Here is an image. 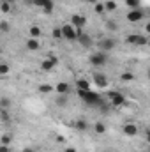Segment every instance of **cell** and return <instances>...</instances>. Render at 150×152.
Returning <instances> with one entry per match:
<instances>
[{"instance_id": "4", "label": "cell", "mask_w": 150, "mask_h": 152, "mask_svg": "<svg viewBox=\"0 0 150 152\" xmlns=\"http://www.w3.org/2000/svg\"><path fill=\"white\" fill-rule=\"evenodd\" d=\"M62 28V34H64V39L67 41H78V36H79V30L76 28L73 23H66L60 27Z\"/></svg>"}, {"instance_id": "6", "label": "cell", "mask_w": 150, "mask_h": 152, "mask_svg": "<svg viewBox=\"0 0 150 152\" xmlns=\"http://www.w3.org/2000/svg\"><path fill=\"white\" fill-rule=\"evenodd\" d=\"M30 4H34L36 7H41L44 12H53V9H55V4H53V0H28Z\"/></svg>"}, {"instance_id": "18", "label": "cell", "mask_w": 150, "mask_h": 152, "mask_svg": "<svg viewBox=\"0 0 150 152\" xmlns=\"http://www.w3.org/2000/svg\"><path fill=\"white\" fill-rule=\"evenodd\" d=\"M41 36H42V30H41V27H37V25H34V27H30V28H28V37L39 39Z\"/></svg>"}, {"instance_id": "13", "label": "cell", "mask_w": 150, "mask_h": 152, "mask_svg": "<svg viewBox=\"0 0 150 152\" xmlns=\"http://www.w3.org/2000/svg\"><path fill=\"white\" fill-rule=\"evenodd\" d=\"M78 41L83 48H92V37L88 34H85L83 30H79V36H78Z\"/></svg>"}, {"instance_id": "24", "label": "cell", "mask_w": 150, "mask_h": 152, "mask_svg": "<svg viewBox=\"0 0 150 152\" xmlns=\"http://www.w3.org/2000/svg\"><path fill=\"white\" fill-rule=\"evenodd\" d=\"M104 5H106V11H108V12H111V11L117 9V2H115V0H108V2H104Z\"/></svg>"}, {"instance_id": "36", "label": "cell", "mask_w": 150, "mask_h": 152, "mask_svg": "<svg viewBox=\"0 0 150 152\" xmlns=\"http://www.w3.org/2000/svg\"><path fill=\"white\" fill-rule=\"evenodd\" d=\"M145 32H147V34L150 36V21L147 23V25H145Z\"/></svg>"}, {"instance_id": "8", "label": "cell", "mask_w": 150, "mask_h": 152, "mask_svg": "<svg viewBox=\"0 0 150 152\" xmlns=\"http://www.w3.org/2000/svg\"><path fill=\"white\" fill-rule=\"evenodd\" d=\"M145 18V12L141 11V9H131L129 12H127V21H131V23H138V21H141Z\"/></svg>"}, {"instance_id": "1", "label": "cell", "mask_w": 150, "mask_h": 152, "mask_svg": "<svg viewBox=\"0 0 150 152\" xmlns=\"http://www.w3.org/2000/svg\"><path fill=\"white\" fill-rule=\"evenodd\" d=\"M78 97L87 104V106H101L104 101H103V97L97 94V92H94V90H78Z\"/></svg>"}, {"instance_id": "22", "label": "cell", "mask_w": 150, "mask_h": 152, "mask_svg": "<svg viewBox=\"0 0 150 152\" xmlns=\"http://www.w3.org/2000/svg\"><path fill=\"white\" fill-rule=\"evenodd\" d=\"M51 36L55 39H64V34H62V28H60V27L53 28V30H51Z\"/></svg>"}, {"instance_id": "26", "label": "cell", "mask_w": 150, "mask_h": 152, "mask_svg": "<svg viewBox=\"0 0 150 152\" xmlns=\"http://www.w3.org/2000/svg\"><path fill=\"white\" fill-rule=\"evenodd\" d=\"M0 117H2V122H4V124H7V122H9V113H7V110H5V108H2Z\"/></svg>"}, {"instance_id": "35", "label": "cell", "mask_w": 150, "mask_h": 152, "mask_svg": "<svg viewBox=\"0 0 150 152\" xmlns=\"http://www.w3.org/2000/svg\"><path fill=\"white\" fill-rule=\"evenodd\" d=\"M64 152H78V151H76L74 147H66V151Z\"/></svg>"}, {"instance_id": "21", "label": "cell", "mask_w": 150, "mask_h": 152, "mask_svg": "<svg viewBox=\"0 0 150 152\" xmlns=\"http://www.w3.org/2000/svg\"><path fill=\"white\" fill-rule=\"evenodd\" d=\"M51 90H55V88H53L51 85H48V83H42V85L39 87V92H41V94H50Z\"/></svg>"}, {"instance_id": "30", "label": "cell", "mask_w": 150, "mask_h": 152, "mask_svg": "<svg viewBox=\"0 0 150 152\" xmlns=\"http://www.w3.org/2000/svg\"><path fill=\"white\" fill-rule=\"evenodd\" d=\"M9 104H11V101H9L7 97H2V99H0V106H2V108H5V110H7V108H9Z\"/></svg>"}, {"instance_id": "33", "label": "cell", "mask_w": 150, "mask_h": 152, "mask_svg": "<svg viewBox=\"0 0 150 152\" xmlns=\"http://www.w3.org/2000/svg\"><path fill=\"white\" fill-rule=\"evenodd\" d=\"M0 152H11L9 145H0Z\"/></svg>"}, {"instance_id": "31", "label": "cell", "mask_w": 150, "mask_h": 152, "mask_svg": "<svg viewBox=\"0 0 150 152\" xmlns=\"http://www.w3.org/2000/svg\"><path fill=\"white\" fill-rule=\"evenodd\" d=\"M9 142H11V136H9V134H2L0 145H9Z\"/></svg>"}, {"instance_id": "3", "label": "cell", "mask_w": 150, "mask_h": 152, "mask_svg": "<svg viewBox=\"0 0 150 152\" xmlns=\"http://www.w3.org/2000/svg\"><path fill=\"white\" fill-rule=\"evenodd\" d=\"M108 99H110V104L115 106V108H120L125 104V96L118 90H110L108 92Z\"/></svg>"}, {"instance_id": "15", "label": "cell", "mask_w": 150, "mask_h": 152, "mask_svg": "<svg viewBox=\"0 0 150 152\" xmlns=\"http://www.w3.org/2000/svg\"><path fill=\"white\" fill-rule=\"evenodd\" d=\"M74 127L78 129V131H81V133H87V131H88V122H87L85 118L79 117V118L74 120Z\"/></svg>"}, {"instance_id": "7", "label": "cell", "mask_w": 150, "mask_h": 152, "mask_svg": "<svg viewBox=\"0 0 150 152\" xmlns=\"http://www.w3.org/2000/svg\"><path fill=\"white\" fill-rule=\"evenodd\" d=\"M117 48V41L113 37H103L101 41H99V50L101 51H111V50H115Z\"/></svg>"}, {"instance_id": "40", "label": "cell", "mask_w": 150, "mask_h": 152, "mask_svg": "<svg viewBox=\"0 0 150 152\" xmlns=\"http://www.w3.org/2000/svg\"><path fill=\"white\" fill-rule=\"evenodd\" d=\"M106 152H113V151H106Z\"/></svg>"}, {"instance_id": "27", "label": "cell", "mask_w": 150, "mask_h": 152, "mask_svg": "<svg viewBox=\"0 0 150 152\" xmlns=\"http://www.w3.org/2000/svg\"><path fill=\"white\" fill-rule=\"evenodd\" d=\"M7 73H9V66H7L5 62H2V64H0V75L5 76Z\"/></svg>"}, {"instance_id": "17", "label": "cell", "mask_w": 150, "mask_h": 152, "mask_svg": "<svg viewBox=\"0 0 150 152\" xmlns=\"http://www.w3.org/2000/svg\"><path fill=\"white\" fill-rule=\"evenodd\" d=\"M76 88L78 90H90V83L85 78H78L76 80Z\"/></svg>"}, {"instance_id": "23", "label": "cell", "mask_w": 150, "mask_h": 152, "mask_svg": "<svg viewBox=\"0 0 150 152\" xmlns=\"http://www.w3.org/2000/svg\"><path fill=\"white\" fill-rule=\"evenodd\" d=\"M94 11H95L97 14H103V12L106 11V5H104V4H101V2H97V4L94 5Z\"/></svg>"}, {"instance_id": "5", "label": "cell", "mask_w": 150, "mask_h": 152, "mask_svg": "<svg viewBox=\"0 0 150 152\" xmlns=\"http://www.w3.org/2000/svg\"><path fill=\"white\" fill-rule=\"evenodd\" d=\"M125 42L131 46H145V44H149V39H147V36H141V34H129L125 37Z\"/></svg>"}, {"instance_id": "9", "label": "cell", "mask_w": 150, "mask_h": 152, "mask_svg": "<svg viewBox=\"0 0 150 152\" xmlns=\"http://www.w3.org/2000/svg\"><path fill=\"white\" fill-rule=\"evenodd\" d=\"M57 64H58V58L51 55V57H48V58H44V60L41 62V69H42V71H51V69L57 67Z\"/></svg>"}, {"instance_id": "19", "label": "cell", "mask_w": 150, "mask_h": 152, "mask_svg": "<svg viewBox=\"0 0 150 152\" xmlns=\"http://www.w3.org/2000/svg\"><path fill=\"white\" fill-rule=\"evenodd\" d=\"M124 2L129 9H140V5H141V0H124Z\"/></svg>"}, {"instance_id": "37", "label": "cell", "mask_w": 150, "mask_h": 152, "mask_svg": "<svg viewBox=\"0 0 150 152\" xmlns=\"http://www.w3.org/2000/svg\"><path fill=\"white\" fill-rule=\"evenodd\" d=\"M21 152H34V149H30V147H25Z\"/></svg>"}, {"instance_id": "16", "label": "cell", "mask_w": 150, "mask_h": 152, "mask_svg": "<svg viewBox=\"0 0 150 152\" xmlns=\"http://www.w3.org/2000/svg\"><path fill=\"white\" fill-rule=\"evenodd\" d=\"M27 48H28L30 51H37L39 48H41V42H39V39L28 37V39H27Z\"/></svg>"}, {"instance_id": "34", "label": "cell", "mask_w": 150, "mask_h": 152, "mask_svg": "<svg viewBox=\"0 0 150 152\" xmlns=\"http://www.w3.org/2000/svg\"><path fill=\"white\" fill-rule=\"evenodd\" d=\"M145 136H147V142H149V145H150V129L145 131Z\"/></svg>"}, {"instance_id": "20", "label": "cell", "mask_w": 150, "mask_h": 152, "mask_svg": "<svg viewBox=\"0 0 150 152\" xmlns=\"http://www.w3.org/2000/svg\"><path fill=\"white\" fill-rule=\"evenodd\" d=\"M94 131H95L97 134H104V133H106V126H104L103 122H95V126H94Z\"/></svg>"}, {"instance_id": "28", "label": "cell", "mask_w": 150, "mask_h": 152, "mask_svg": "<svg viewBox=\"0 0 150 152\" xmlns=\"http://www.w3.org/2000/svg\"><path fill=\"white\" fill-rule=\"evenodd\" d=\"M0 30H2V34H7L9 32V23L7 21H0Z\"/></svg>"}, {"instance_id": "25", "label": "cell", "mask_w": 150, "mask_h": 152, "mask_svg": "<svg viewBox=\"0 0 150 152\" xmlns=\"http://www.w3.org/2000/svg\"><path fill=\"white\" fill-rule=\"evenodd\" d=\"M124 81H131V80H134V75L133 73H129V71H125V73H122V76H120Z\"/></svg>"}, {"instance_id": "32", "label": "cell", "mask_w": 150, "mask_h": 152, "mask_svg": "<svg viewBox=\"0 0 150 152\" xmlns=\"http://www.w3.org/2000/svg\"><path fill=\"white\" fill-rule=\"evenodd\" d=\"M106 27H108V30H117L118 27H117V23H113V21H108L106 23Z\"/></svg>"}, {"instance_id": "10", "label": "cell", "mask_w": 150, "mask_h": 152, "mask_svg": "<svg viewBox=\"0 0 150 152\" xmlns=\"http://www.w3.org/2000/svg\"><path fill=\"white\" fill-rule=\"evenodd\" d=\"M92 81H94V85L97 88H106L108 87V78H106V75H103V73H95V75L92 76Z\"/></svg>"}, {"instance_id": "29", "label": "cell", "mask_w": 150, "mask_h": 152, "mask_svg": "<svg viewBox=\"0 0 150 152\" xmlns=\"http://www.w3.org/2000/svg\"><path fill=\"white\" fill-rule=\"evenodd\" d=\"M9 11H11V4H9V2H2V12L7 14Z\"/></svg>"}, {"instance_id": "14", "label": "cell", "mask_w": 150, "mask_h": 152, "mask_svg": "<svg viewBox=\"0 0 150 152\" xmlns=\"http://www.w3.org/2000/svg\"><path fill=\"white\" fill-rule=\"evenodd\" d=\"M55 90H57V94H60V96H67V94L71 92V85L66 83V81H60V83H57Z\"/></svg>"}, {"instance_id": "39", "label": "cell", "mask_w": 150, "mask_h": 152, "mask_svg": "<svg viewBox=\"0 0 150 152\" xmlns=\"http://www.w3.org/2000/svg\"><path fill=\"white\" fill-rule=\"evenodd\" d=\"M149 46H150V39H149Z\"/></svg>"}, {"instance_id": "38", "label": "cell", "mask_w": 150, "mask_h": 152, "mask_svg": "<svg viewBox=\"0 0 150 152\" xmlns=\"http://www.w3.org/2000/svg\"><path fill=\"white\" fill-rule=\"evenodd\" d=\"M147 76H149V80H150V69H149V73H147Z\"/></svg>"}, {"instance_id": "11", "label": "cell", "mask_w": 150, "mask_h": 152, "mask_svg": "<svg viewBox=\"0 0 150 152\" xmlns=\"http://www.w3.org/2000/svg\"><path fill=\"white\" fill-rule=\"evenodd\" d=\"M122 133H124L125 136H136V134L140 133V129H138V126H136V124H133V122H127V124H124V127H122Z\"/></svg>"}, {"instance_id": "2", "label": "cell", "mask_w": 150, "mask_h": 152, "mask_svg": "<svg viewBox=\"0 0 150 152\" xmlns=\"http://www.w3.org/2000/svg\"><path fill=\"white\" fill-rule=\"evenodd\" d=\"M88 62H90V66H94V67H103L106 62H108V55H106V51H95V53H92L90 57H88Z\"/></svg>"}, {"instance_id": "12", "label": "cell", "mask_w": 150, "mask_h": 152, "mask_svg": "<svg viewBox=\"0 0 150 152\" xmlns=\"http://www.w3.org/2000/svg\"><path fill=\"white\" fill-rule=\"evenodd\" d=\"M71 23L74 25L78 30H81V28L87 25V18L81 16V14H73V16H71Z\"/></svg>"}]
</instances>
